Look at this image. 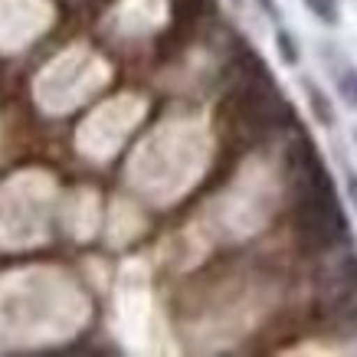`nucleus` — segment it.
<instances>
[{"label":"nucleus","mask_w":357,"mask_h":357,"mask_svg":"<svg viewBox=\"0 0 357 357\" xmlns=\"http://www.w3.org/2000/svg\"><path fill=\"white\" fill-rule=\"evenodd\" d=\"M302 86H305V92H308V109H312L314 121H318V125H325V128H331V125H335V109H331L328 96L314 86L312 79H305Z\"/></svg>","instance_id":"f257e3e1"},{"label":"nucleus","mask_w":357,"mask_h":357,"mask_svg":"<svg viewBox=\"0 0 357 357\" xmlns=\"http://www.w3.org/2000/svg\"><path fill=\"white\" fill-rule=\"evenodd\" d=\"M337 92H341V98L357 112V69L354 66H341V69H337Z\"/></svg>","instance_id":"f03ea898"},{"label":"nucleus","mask_w":357,"mask_h":357,"mask_svg":"<svg viewBox=\"0 0 357 357\" xmlns=\"http://www.w3.org/2000/svg\"><path fill=\"white\" fill-rule=\"evenodd\" d=\"M305 7L325 23V26H337V23H341V7H337V0H305Z\"/></svg>","instance_id":"7ed1b4c3"},{"label":"nucleus","mask_w":357,"mask_h":357,"mask_svg":"<svg viewBox=\"0 0 357 357\" xmlns=\"http://www.w3.org/2000/svg\"><path fill=\"white\" fill-rule=\"evenodd\" d=\"M275 50H279V56H282V63H285V66H298V63H302V50H298V43H295V36L289 30L275 33Z\"/></svg>","instance_id":"20e7f679"},{"label":"nucleus","mask_w":357,"mask_h":357,"mask_svg":"<svg viewBox=\"0 0 357 357\" xmlns=\"http://www.w3.org/2000/svg\"><path fill=\"white\" fill-rule=\"evenodd\" d=\"M256 3H259L262 10L269 13V17H272L275 23H282V10H279V3H275V0H256Z\"/></svg>","instance_id":"39448f33"},{"label":"nucleus","mask_w":357,"mask_h":357,"mask_svg":"<svg viewBox=\"0 0 357 357\" xmlns=\"http://www.w3.org/2000/svg\"><path fill=\"white\" fill-rule=\"evenodd\" d=\"M347 190H351V200H354V210H357V174L347 177Z\"/></svg>","instance_id":"423d86ee"}]
</instances>
